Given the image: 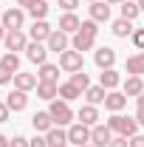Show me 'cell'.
<instances>
[{"label":"cell","mask_w":144,"mask_h":147,"mask_svg":"<svg viewBox=\"0 0 144 147\" xmlns=\"http://www.w3.org/2000/svg\"><path fill=\"white\" fill-rule=\"evenodd\" d=\"M9 147H28V139H26V136H14V139L9 142Z\"/></svg>","instance_id":"obj_39"},{"label":"cell","mask_w":144,"mask_h":147,"mask_svg":"<svg viewBox=\"0 0 144 147\" xmlns=\"http://www.w3.org/2000/svg\"><path fill=\"white\" fill-rule=\"evenodd\" d=\"M40 82H57L59 79V65H51V62H42L40 65Z\"/></svg>","instance_id":"obj_28"},{"label":"cell","mask_w":144,"mask_h":147,"mask_svg":"<svg viewBox=\"0 0 144 147\" xmlns=\"http://www.w3.org/2000/svg\"><path fill=\"white\" fill-rule=\"evenodd\" d=\"M71 34H65V31H59V28H54L51 31V37H48V51H54V54H62V51H68L71 48V40H68Z\"/></svg>","instance_id":"obj_8"},{"label":"cell","mask_w":144,"mask_h":147,"mask_svg":"<svg viewBox=\"0 0 144 147\" xmlns=\"http://www.w3.org/2000/svg\"><path fill=\"white\" fill-rule=\"evenodd\" d=\"M82 96L88 99V105H105V96H108V91H105L102 85H90V88L82 93Z\"/></svg>","instance_id":"obj_26"},{"label":"cell","mask_w":144,"mask_h":147,"mask_svg":"<svg viewBox=\"0 0 144 147\" xmlns=\"http://www.w3.org/2000/svg\"><path fill=\"white\" fill-rule=\"evenodd\" d=\"M31 125H34L37 133H48V130L54 127V119H51L48 110H37L34 116H31Z\"/></svg>","instance_id":"obj_16"},{"label":"cell","mask_w":144,"mask_h":147,"mask_svg":"<svg viewBox=\"0 0 144 147\" xmlns=\"http://www.w3.org/2000/svg\"><path fill=\"white\" fill-rule=\"evenodd\" d=\"M108 147H130V142H127L124 136H113V142H110Z\"/></svg>","instance_id":"obj_40"},{"label":"cell","mask_w":144,"mask_h":147,"mask_svg":"<svg viewBox=\"0 0 144 147\" xmlns=\"http://www.w3.org/2000/svg\"><path fill=\"white\" fill-rule=\"evenodd\" d=\"M9 82H14V74L9 71V68L0 65V85H9Z\"/></svg>","instance_id":"obj_34"},{"label":"cell","mask_w":144,"mask_h":147,"mask_svg":"<svg viewBox=\"0 0 144 147\" xmlns=\"http://www.w3.org/2000/svg\"><path fill=\"white\" fill-rule=\"evenodd\" d=\"M136 110H144V93H141V96H136Z\"/></svg>","instance_id":"obj_42"},{"label":"cell","mask_w":144,"mask_h":147,"mask_svg":"<svg viewBox=\"0 0 144 147\" xmlns=\"http://www.w3.org/2000/svg\"><path fill=\"white\" fill-rule=\"evenodd\" d=\"M9 116H11V108H9L6 102H0V125H3V122H9Z\"/></svg>","instance_id":"obj_37"},{"label":"cell","mask_w":144,"mask_h":147,"mask_svg":"<svg viewBox=\"0 0 144 147\" xmlns=\"http://www.w3.org/2000/svg\"><path fill=\"white\" fill-rule=\"evenodd\" d=\"M79 96H82V91H79V88L73 85L71 79L59 85V99H65V102H73V99H79Z\"/></svg>","instance_id":"obj_29"},{"label":"cell","mask_w":144,"mask_h":147,"mask_svg":"<svg viewBox=\"0 0 144 147\" xmlns=\"http://www.w3.org/2000/svg\"><path fill=\"white\" fill-rule=\"evenodd\" d=\"M139 6H141V11H144V0H139Z\"/></svg>","instance_id":"obj_47"},{"label":"cell","mask_w":144,"mask_h":147,"mask_svg":"<svg viewBox=\"0 0 144 147\" xmlns=\"http://www.w3.org/2000/svg\"><path fill=\"white\" fill-rule=\"evenodd\" d=\"M110 31L119 37V40H124V37H133V20H124V17H119V20H113V26H110Z\"/></svg>","instance_id":"obj_23"},{"label":"cell","mask_w":144,"mask_h":147,"mask_svg":"<svg viewBox=\"0 0 144 147\" xmlns=\"http://www.w3.org/2000/svg\"><path fill=\"white\" fill-rule=\"evenodd\" d=\"M37 96L45 99V102H54L59 96V82H40L37 85Z\"/></svg>","instance_id":"obj_24"},{"label":"cell","mask_w":144,"mask_h":147,"mask_svg":"<svg viewBox=\"0 0 144 147\" xmlns=\"http://www.w3.org/2000/svg\"><path fill=\"white\" fill-rule=\"evenodd\" d=\"M0 17H3V6H0Z\"/></svg>","instance_id":"obj_48"},{"label":"cell","mask_w":144,"mask_h":147,"mask_svg":"<svg viewBox=\"0 0 144 147\" xmlns=\"http://www.w3.org/2000/svg\"><path fill=\"white\" fill-rule=\"evenodd\" d=\"M136 122H139V127H144V110H136Z\"/></svg>","instance_id":"obj_41"},{"label":"cell","mask_w":144,"mask_h":147,"mask_svg":"<svg viewBox=\"0 0 144 147\" xmlns=\"http://www.w3.org/2000/svg\"><path fill=\"white\" fill-rule=\"evenodd\" d=\"M88 3H96V0H88Z\"/></svg>","instance_id":"obj_50"},{"label":"cell","mask_w":144,"mask_h":147,"mask_svg":"<svg viewBox=\"0 0 144 147\" xmlns=\"http://www.w3.org/2000/svg\"><path fill=\"white\" fill-rule=\"evenodd\" d=\"M48 54H51V51H48L45 42H34V40H31V42L26 45V57H28L34 65H42V62L48 59Z\"/></svg>","instance_id":"obj_9"},{"label":"cell","mask_w":144,"mask_h":147,"mask_svg":"<svg viewBox=\"0 0 144 147\" xmlns=\"http://www.w3.org/2000/svg\"><path fill=\"white\" fill-rule=\"evenodd\" d=\"M31 3H34V0H17V6H20V9H28Z\"/></svg>","instance_id":"obj_43"},{"label":"cell","mask_w":144,"mask_h":147,"mask_svg":"<svg viewBox=\"0 0 144 147\" xmlns=\"http://www.w3.org/2000/svg\"><path fill=\"white\" fill-rule=\"evenodd\" d=\"M113 142V130L108 125H96V127H90V144L93 147H108Z\"/></svg>","instance_id":"obj_10"},{"label":"cell","mask_w":144,"mask_h":147,"mask_svg":"<svg viewBox=\"0 0 144 147\" xmlns=\"http://www.w3.org/2000/svg\"><path fill=\"white\" fill-rule=\"evenodd\" d=\"M127 74L130 76H144V51H136L133 57H127Z\"/></svg>","instance_id":"obj_25"},{"label":"cell","mask_w":144,"mask_h":147,"mask_svg":"<svg viewBox=\"0 0 144 147\" xmlns=\"http://www.w3.org/2000/svg\"><path fill=\"white\" fill-rule=\"evenodd\" d=\"M0 65H3V68H9L11 74H17V71H20V57L11 54V51H6V54H3V59H0Z\"/></svg>","instance_id":"obj_31"},{"label":"cell","mask_w":144,"mask_h":147,"mask_svg":"<svg viewBox=\"0 0 144 147\" xmlns=\"http://www.w3.org/2000/svg\"><path fill=\"white\" fill-rule=\"evenodd\" d=\"M127 142H130V147H144V133H136V136H130Z\"/></svg>","instance_id":"obj_38"},{"label":"cell","mask_w":144,"mask_h":147,"mask_svg":"<svg viewBox=\"0 0 144 147\" xmlns=\"http://www.w3.org/2000/svg\"><path fill=\"white\" fill-rule=\"evenodd\" d=\"M65 147H68V144H65Z\"/></svg>","instance_id":"obj_51"},{"label":"cell","mask_w":144,"mask_h":147,"mask_svg":"<svg viewBox=\"0 0 144 147\" xmlns=\"http://www.w3.org/2000/svg\"><path fill=\"white\" fill-rule=\"evenodd\" d=\"M6 105H9V108L14 110V113H20V110H26V108H28V93H26V91H20V88H14V91L9 93Z\"/></svg>","instance_id":"obj_15"},{"label":"cell","mask_w":144,"mask_h":147,"mask_svg":"<svg viewBox=\"0 0 144 147\" xmlns=\"http://www.w3.org/2000/svg\"><path fill=\"white\" fill-rule=\"evenodd\" d=\"M127 105V96L122 91H108V96H105V108L110 110V113H122Z\"/></svg>","instance_id":"obj_14"},{"label":"cell","mask_w":144,"mask_h":147,"mask_svg":"<svg viewBox=\"0 0 144 147\" xmlns=\"http://www.w3.org/2000/svg\"><path fill=\"white\" fill-rule=\"evenodd\" d=\"M3 42H6V51L17 54V51H26V45H28L31 40L23 34V28H14V31H9V34H6V40H3Z\"/></svg>","instance_id":"obj_7"},{"label":"cell","mask_w":144,"mask_h":147,"mask_svg":"<svg viewBox=\"0 0 144 147\" xmlns=\"http://www.w3.org/2000/svg\"><path fill=\"white\" fill-rule=\"evenodd\" d=\"M88 11H90V20H96V23H108V20H110V6H108V3H102V0L90 3Z\"/></svg>","instance_id":"obj_21"},{"label":"cell","mask_w":144,"mask_h":147,"mask_svg":"<svg viewBox=\"0 0 144 147\" xmlns=\"http://www.w3.org/2000/svg\"><path fill=\"white\" fill-rule=\"evenodd\" d=\"M6 34H9V28H6V26L0 23V40H6Z\"/></svg>","instance_id":"obj_44"},{"label":"cell","mask_w":144,"mask_h":147,"mask_svg":"<svg viewBox=\"0 0 144 147\" xmlns=\"http://www.w3.org/2000/svg\"><path fill=\"white\" fill-rule=\"evenodd\" d=\"M79 26H82V20L76 17L73 11H65V14L59 17V31H65V34H71V37L79 31Z\"/></svg>","instance_id":"obj_19"},{"label":"cell","mask_w":144,"mask_h":147,"mask_svg":"<svg viewBox=\"0 0 144 147\" xmlns=\"http://www.w3.org/2000/svg\"><path fill=\"white\" fill-rule=\"evenodd\" d=\"M82 147H93V144H82Z\"/></svg>","instance_id":"obj_49"},{"label":"cell","mask_w":144,"mask_h":147,"mask_svg":"<svg viewBox=\"0 0 144 147\" xmlns=\"http://www.w3.org/2000/svg\"><path fill=\"white\" fill-rule=\"evenodd\" d=\"M0 23H3L9 31L23 28V23H26V9H20V6H14V9H6V11H3V17H0Z\"/></svg>","instance_id":"obj_6"},{"label":"cell","mask_w":144,"mask_h":147,"mask_svg":"<svg viewBox=\"0 0 144 147\" xmlns=\"http://www.w3.org/2000/svg\"><path fill=\"white\" fill-rule=\"evenodd\" d=\"M48 113H51V119H54V125H59V127H65V125H71V119H73L71 102H65V99H54V102L48 105Z\"/></svg>","instance_id":"obj_3"},{"label":"cell","mask_w":144,"mask_h":147,"mask_svg":"<svg viewBox=\"0 0 144 147\" xmlns=\"http://www.w3.org/2000/svg\"><path fill=\"white\" fill-rule=\"evenodd\" d=\"M99 85H102L105 91H116V88L122 85V76H119V71H116V68L102 71V74H99Z\"/></svg>","instance_id":"obj_17"},{"label":"cell","mask_w":144,"mask_h":147,"mask_svg":"<svg viewBox=\"0 0 144 147\" xmlns=\"http://www.w3.org/2000/svg\"><path fill=\"white\" fill-rule=\"evenodd\" d=\"M96 26H99V23H96V20H82V26H79V31H76V34H73V40H71V48L73 51H82V54H85V51H90V48H93V42H96V34H99V28H96Z\"/></svg>","instance_id":"obj_1"},{"label":"cell","mask_w":144,"mask_h":147,"mask_svg":"<svg viewBox=\"0 0 144 147\" xmlns=\"http://www.w3.org/2000/svg\"><path fill=\"white\" fill-rule=\"evenodd\" d=\"M37 85H40V76L37 74H26V71H17L14 74V88H20V91H34Z\"/></svg>","instance_id":"obj_13"},{"label":"cell","mask_w":144,"mask_h":147,"mask_svg":"<svg viewBox=\"0 0 144 147\" xmlns=\"http://www.w3.org/2000/svg\"><path fill=\"white\" fill-rule=\"evenodd\" d=\"M9 142H11V139H6V136L0 133V147H9Z\"/></svg>","instance_id":"obj_45"},{"label":"cell","mask_w":144,"mask_h":147,"mask_svg":"<svg viewBox=\"0 0 144 147\" xmlns=\"http://www.w3.org/2000/svg\"><path fill=\"white\" fill-rule=\"evenodd\" d=\"M45 139H48L51 147H65V144H68V130L59 127V125H54V127L45 133Z\"/></svg>","instance_id":"obj_22"},{"label":"cell","mask_w":144,"mask_h":147,"mask_svg":"<svg viewBox=\"0 0 144 147\" xmlns=\"http://www.w3.org/2000/svg\"><path fill=\"white\" fill-rule=\"evenodd\" d=\"M59 68H62V71H68V74L85 71V59H82V51H73V48L62 51V54H59Z\"/></svg>","instance_id":"obj_4"},{"label":"cell","mask_w":144,"mask_h":147,"mask_svg":"<svg viewBox=\"0 0 144 147\" xmlns=\"http://www.w3.org/2000/svg\"><path fill=\"white\" fill-rule=\"evenodd\" d=\"M122 93H124L127 99H130V96H141L144 93V79L141 76H127L124 85H122Z\"/></svg>","instance_id":"obj_20"},{"label":"cell","mask_w":144,"mask_h":147,"mask_svg":"<svg viewBox=\"0 0 144 147\" xmlns=\"http://www.w3.org/2000/svg\"><path fill=\"white\" fill-rule=\"evenodd\" d=\"M76 119L82 125H88V127H96L99 125V110H96V105H82L79 113H76Z\"/></svg>","instance_id":"obj_18"},{"label":"cell","mask_w":144,"mask_h":147,"mask_svg":"<svg viewBox=\"0 0 144 147\" xmlns=\"http://www.w3.org/2000/svg\"><path fill=\"white\" fill-rule=\"evenodd\" d=\"M28 147H51V144L45 136H34V139H28Z\"/></svg>","instance_id":"obj_35"},{"label":"cell","mask_w":144,"mask_h":147,"mask_svg":"<svg viewBox=\"0 0 144 147\" xmlns=\"http://www.w3.org/2000/svg\"><path fill=\"white\" fill-rule=\"evenodd\" d=\"M51 31H54V28H51L45 20H34V23H31V28H28V37H31L34 42H48Z\"/></svg>","instance_id":"obj_12"},{"label":"cell","mask_w":144,"mask_h":147,"mask_svg":"<svg viewBox=\"0 0 144 147\" xmlns=\"http://www.w3.org/2000/svg\"><path fill=\"white\" fill-rule=\"evenodd\" d=\"M108 3H113V6H116V3H119V6H122V3H124V0H108Z\"/></svg>","instance_id":"obj_46"},{"label":"cell","mask_w":144,"mask_h":147,"mask_svg":"<svg viewBox=\"0 0 144 147\" xmlns=\"http://www.w3.org/2000/svg\"><path fill=\"white\" fill-rule=\"evenodd\" d=\"M139 14H141V6L139 3H133V0H124L122 3V17L124 20H136Z\"/></svg>","instance_id":"obj_30"},{"label":"cell","mask_w":144,"mask_h":147,"mask_svg":"<svg viewBox=\"0 0 144 147\" xmlns=\"http://www.w3.org/2000/svg\"><path fill=\"white\" fill-rule=\"evenodd\" d=\"M93 62H96V68L108 71V68H113V65H116V51H113V48H108V45H102V48L93 54Z\"/></svg>","instance_id":"obj_11"},{"label":"cell","mask_w":144,"mask_h":147,"mask_svg":"<svg viewBox=\"0 0 144 147\" xmlns=\"http://www.w3.org/2000/svg\"><path fill=\"white\" fill-rule=\"evenodd\" d=\"M130 40H133V45H136L139 51H144V28H136V31H133V37H130Z\"/></svg>","instance_id":"obj_33"},{"label":"cell","mask_w":144,"mask_h":147,"mask_svg":"<svg viewBox=\"0 0 144 147\" xmlns=\"http://www.w3.org/2000/svg\"><path fill=\"white\" fill-rule=\"evenodd\" d=\"M71 82H73V85H76V88H79L82 93H85V91L90 88V79H88V74H85V71H76V74H71Z\"/></svg>","instance_id":"obj_32"},{"label":"cell","mask_w":144,"mask_h":147,"mask_svg":"<svg viewBox=\"0 0 144 147\" xmlns=\"http://www.w3.org/2000/svg\"><path fill=\"white\" fill-rule=\"evenodd\" d=\"M26 14L31 20H45V14H48V0H34V3L26 9Z\"/></svg>","instance_id":"obj_27"},{"label":"cell","mask_w":144,"mask_h":147,"mask_svg":"<svg viewBox=\"0 0 144 147\" xmlns=\"http://www.w3.org/2000/svg\"><path fill=\"white\" fill-rule=\"evenodd\" d=\"M108 127L113 130V133H119V136L130 139V136H136V133H139V122H136V116H122V113H113V116L108 119Z\"/></svg>","instance_id":"obj_2"},{"label":"cell","mask_w":144,"mask_h":147,"mask_svg":"<svg viewBox=\"0 0 144 147\" xmlns=\"http://www.w3.org/2000/svg\"><path fill=\"white\" fill-rule=\"evenodd\" d=\"M76 6H79V0H59V9L62 11H73Z\"/></svg>","instance_id":"obj_36"},{"label":"cell","mask_w":144,"mask_h":147,"mask_svg":"<svg viewBox=\"0 0 144 147\" xmlns=\"http://www.w3.org/2000/svg\"><path fill=\"white\" fill-rule=\"evenodd\" d=\"M68 144H73V147L90 144V127H88V125H82V122L71 125V127H68Z\"/></svg>","instance_id":"obj_5"}]
</instances>
